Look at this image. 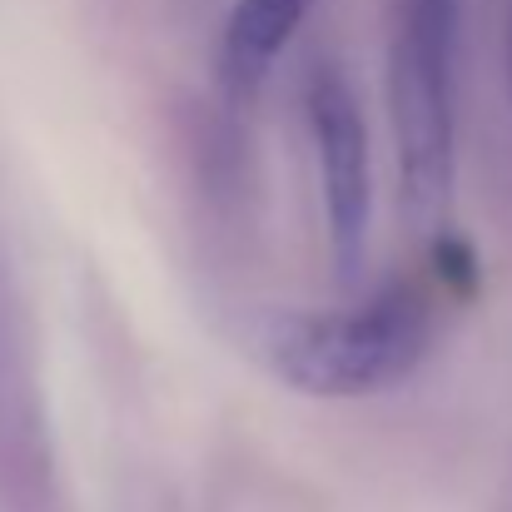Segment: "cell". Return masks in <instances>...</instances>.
<instances>
[{"instance_id":"obj_2","label":"cell","mask_w":512,"mask_h":512,"mask_svg":"<svg viewBox=\"0 0 512 512\" xmlns=\"http://www.w3.org/2000/svg\"><path fill=\"white\" fill-rule=\"evenodd\" d=\"M458 25L403 10L388 60V105L398 170L418 219H438L453 194V140H458Z\"/></svg>"},{"instance_id":"obj_3","label":"cell","mask_w":512,"mask_h":512,"mask_svg":"<svg viewBox=\"0 0 512 512\" xmlns=\"http://www.w3.org/2000/svg\"><path fill=\"white\" fill-rule=\"evenodd\" d=\"M309 110V140L319 160L324 184V214H329V244L339 279L353 284L363 259H368V234H373V160H368V125L363 110L334 65L309 75L304 90Z\"/></svg>"},{"instance_id":"obj_1","label":"cell","mask_w":512,"mask_h":512,"mask_svg":"<svg viewBox=\"0 0 512 512\" xmlns=\"http://www.w3.org/2000/svg\"><path fill=\"white\" fill-rule=\"evenodd\" d=\"M433 343V304L418 284H388L348 314L289 319L269 339L274 373L309 398H368L403 383Z\"/></svg>"},{"instance_id":"obj_4","label":"cell","mask_w":512,"mask_h":512,"mask_svg":"<svg viewBox=\"0 0 512 512\" xmlns=\"http://www.w3.org/2000/svg\"><path fill=\"white\" fill-rule=\"evenodd\" d=\"M309 15V0H239L224 20L219 70L234 95H254L264 75L274 70L279 50L294 40L299 20Z\"/></svg>"}]
</instances>
